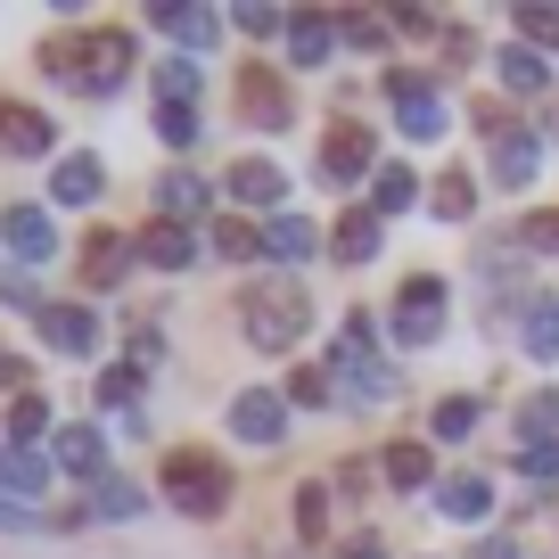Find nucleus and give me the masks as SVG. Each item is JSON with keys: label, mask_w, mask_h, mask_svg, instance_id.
Returning a JSON list of instances; mask_svg holds the SVG:
<instances>
[{"label": "nucleus", "mask_w": 559, "mask_h": 559, "mask_svg": "<svg viewBox=\"0 0 559 559\" xmlns=\"http://www.w3.org/2000/svg\"><path fill=\"white\" fill-rule=\"evenodd\" d=\"M140 50L132 34H50L41 41V74H58L67 91H83V99H116L123 83H132Z\"/></svg>", "instance_id": "1"}, {"label": "nucleus", "mask_w": 559, "mask_h": 559, "mask_svg": "<svg viewBox=\"0 0 559 559\" xmlns=\"http://www.w3.org/2000/svg\"><path fill=\"white\" fill-rule=\"evenodd\" d=\"M247 337H255V346L263 354H280V346H297V337L305 330H313V297H305V288H297V280H288V272H272V280H255V288H247Z\"/></svg>", "instance_id": "2"}, {"label": "nucleus", "mask_w": 559, "mask_h": 559, "mask_svg": "<svg viewBox=\"0 0 559 559\" xmlns=\"http://www.w3.org/2000/svg\"><path fill=\"white\" fill-rule=\"evenodd\" d=\"M157 477H165V493H174L181 519H223L230 510V469L214 453H198V444H174Z\"/></svg>", "instance_id": "3"}, {"label": "nucleus", "mask_w": 559, "mask_h": 559, "mask_svg": "<svg viewBox=\"0 0 559 559\" xmlns=\"http://www.w3.org/2000/svg\"><path fill=\"white\" fill-rule=\"evenodd\" d=\"M330 379H337V395H354V403H386V395H395V370L370 354V313H354V321H346Z\"/></svg>", "instance_id": "4"}, {"label": "nucleus", "mask_w": 559, "mask_h": 559, "mask_svg": "<svg viewBox=\"0 0 559 559\" xmlns=\"http://www.w3.org/2000/svg\"><path fill=\"white\" fill-rule=\"evenodd\" d=\"M395 337H403V346H437V337H444V280L437 272H412V280H403Z\"/></svg>", "instance_id": "5"}, {"label": "nucleus", "mask_w": 559, "mask_h": 559, "mask_svg": "<svg viewBox=\"0 0 559 559\" xmlns=\"http://www.w3.org/2000/svg\"><path fill=\"white\" fill-rule=\"evenodd\" d=\"M362 174H370V132L362 123H330V132H321V181L346 190V181H362Z\"/></svg>", "instance_id": "6"}, {"label": "nucleus", "mask_w": 559, "mask_h": 559, "mask_svg": "<svg viewBox=\"0 0 559 559\" xmlns=\"http://www.w3.org/2000/svg\"><path fill=\"white\" fill-rule=\"evenodd\" d=\"M239 116L263 123V132H280V123L297 116V107H288V83H280L272 67H239Z\"/></svg>", "instance_id": "7"}, {"label": "nucleus", "mask_w": 559, "mask_h": 559, "mask_svg": "<svg viewBox=\"0 0 559 559\" xmlns=\"http://www.w3.org/2000/svg\"><path fill=\"white\" fill-rule=\"evenodd\" d=\"M230 437L280 444V437H288V395H263V386H247V395L230 403Z\"/></svg>", "instance_id": "8"}, {"label": "nucleus", "mask_w": 559, "mask_h": 559, "mask_svg": "<svg viewBox=\"0 0 559 559\" xmlns=\"http://www.w3.org/2000/svg\"><path fill=\"white\" fill-rule=\"evenodd\" d=\"M132 247H140V263H157V272H190L198 263V230L190 223H148Z\"/></svg>", "instance_id": "9"}, {"label": "nucleus", "mask_w": 559, "mask_h": 559, "mask_svg": "<svg viewBox=\"0 0 559 559\" xmlns=\"http://www.w3.org/2000/svg\"><path fill=\"white\" fill-rule=\"evenodd\" d=\"M132 255H140V247L123 239V230H91V239H83V288H116V280L132 272Z\"/></svg>", "instance_id": "10"}, {"label": "nucleus", "mask_w": 559, "mask_h": 559, "mask_svg": "<svg viewBox=\"0 0 559 559\" xmlns=\"http://www.w3.org/2000/svg\"><path fill=\"white\" fill-rule=\"evenodd\" d=\"M543 174V140L535 132H502L493 140V190H526Z\"/></svg>", "instance_id": "11"}, {"label": "nucleus", "mask_w": 559, "mask_h": 559, "mask_svg": "<svg viewBox=\"0 0 559 559\" xmlns=\"http://www.w3.org/2000/svg\"><path fill=\"white\" fill-rule=\"evenodd\" d=\"M0 239H9V255H17V263H41L58 247V230H50V214H41V206H9V214H0Z\"/></svg>", "instance_id": "12"}, {"label": "nucleus", "mask_w": 559, "mask_h": 559, "mask_svg": "<svg viewBox=\"0 0 559 559\" xmlns=\"http://www.w3.org/2000/svg\"><path fill=\"white\" fill-rule=\"evenodd\" d=\"M0 148H9V157H41V148H50V116L25 107V99H0Z\"/></svg>", "instance_id": "13"}, {"label": "nucleus", "mask_w": 559, "mask_h": 559, "mask_svg": "<svg viewBox=\"0 0 559 559\" xmlns=\"http://www.w3.org/2000/svg\"><path fill=\"white\" fill-rule=\"evenodd\" d=\"M50 190H58V206H91V198L107 190V165L91 157V148H74V157H58V174H50Z\"/></svg>", "instance_id": "14"}, {"label": "nucleus", "mask_w": 559, "mask_h": 559, "mask_svg": "<svg viewBox=\"0 0 559 559\" xmlns=\"http://www.w3.org/2000/svg\"><path fill=\"white\" fill-rule=\"evenodd\" d=\"M41 337H50L58 354H91L99 346V321H91L83 305H41Z\"/></svg>", "instance_id": "15"}, {"label": "nucleus", "mask_w": 559, "mask_h": 559, "mask_svg": "<svg viewBox=\"0 0 559 559\" xmlns=\"http://www.w3.org/2000/svg\"><path fill=\"white\" fill-rule=\"evenodd\" d=\"M58 469L67 477H99L107 486V437L99 428H58Z\"/></svg>", "instance_id": "16"}, {"label": "nucleus", "mask_w": 559, "mask_h": 559, "mask_svg": "<svg viewBox=\"0 0 559 559\" xmlns=\"http://www.w3.org/2000/svg\"><path fill=\"white\" fill-rule=\"evenodd\" d=\"M437 510H444V519H461V526H477V519L493 510V486L461 469V477H444V486H437Z\"/></svg>", "instance_id": "17"}, {"label": "nucleus", "mask_w": 559, "mask_h": 559, "mask_svg": "<svg viewBox=\"0 0 559 559\" xmlns=\"http://www.w3.org/2000/svg\"><path fill=\"white\" fill-rule=\"evenodd\" d=\"M337 34H346V17H288V58H297V67H321V58L337 50Z\"/></svg>", "instance_id": "18"}, {"label": "nucleus", "mask_w": 559, "mask_h": 559, "mask_svg": "<svg viewBox=\"0 0 559 559\" xmlns=\"http://www.w3.org/2000/svg\"><path fill=\"white\" fill-rule=\"evenodd\" d=\"M519 346L535 362H559V297H526V321H519Z\"/></svg>", "instance_id": "19"}, {"label": "nucleus", "mask_w": 559, "mask_h": 559, "mask_svg": "<svg viewBox=\"0 0 559 559\" xmlns=\"http://www.w3.org/2000/svg\"><path fill=\"white\" fill-rule=\"evenodd\" d=\"M230 198H239V206H280V165L272 157H239L230 165Z\"/></svg>", "instance_id": "20"}, {"label": "nucleus", "mask_w": 559, "mask_h": 559, "mask_svg": "<svg viewBox=\"0 0 559 559\" xmlns=\"http://www.w3.org/2000/svg\"><path fill=\"white\" fill-rule=\"evenodd\" d=\"M313 247H321L313 223H297V214H272V230H263V255H272V263H305Z\"/></svg>", "instance_id": "21"}, {"label": "nucleus", "mask_w": 559, "mask_h": 559, "mask_svg": "<svg viewBox=\"0 0 559 559\" xmlns=\"http://www.w3.org/2000/svg\"><path fill=\"white\" fill-rule=\"evenodd\" d=\"M330 247H337V263H370V255H379V214H370V206H354L346 223L330 230Z\"/></svg>", "instance_id": "22"}, {"label": "nucleus", "mask_w": 559, "mask_h": 559, "mask_svg": "<svg viewBox=\"0 0 559 559\" xmlns=\"http://www.w3.org/2000/svg\"><path fill=\"white\" fill-rule=\"evenodd\" d=\"M148 25H165V34H190V50H206L214 41V9H174V0H157V9H148Z\"/></svg>", "instance_id": "23"}, {"label": "nucleus", "mask_w": 559, "mask_h": 559, "mask_svg": "<svg viewBox=\"0 0 559 559\" xmlns=\"http://www.w3.org/2000/svg\"><path fill=\"white\" fill-rule=\"evenodd\" d=\"M412 206H419V181H412V165H386V174H379V190H370V214L386 223V214H412Z\"/></svg>", "instance_id": "24"}, {"label": "nucleus", "mask_w": 559, "mask_h": 559, "mask_svg": "<svg viewBox=\"0 0 559 559\" xmlns=\"http://www.w3.org/2000/svg\"><path fill=\"white\" fill-rule=\"evenodd\" d=\"M157 206H165V223H181V214L198 223V214H206V181H198V174H165L157 181Z\"/></svg>", "instance_id": "25"}, {"label": "nucleus", "mask_w": 559, "mask_h": 559, "mask_svg": "<svg viewBox=\"0 0 559 559\" xmlns=\"http://www.w3.org/2000/svg\"><path fill=\"white\" fill-rule=\"evenodd\" d=\"M519 437L526 444H559V386H543V395L519 403Z\"/></svg>", "instance_id": "26"}, {"label": "nucleus", "mask_w": 559, "mask_h": 559, "mask_svg": "<svg viewBox=\"0 0 559 559\" xmlns=\"http://www.w3.org/2000/svg\"><path fill=\"white\" fill-rule=\"evenodd\" d=\"M41 477H50V461H41L34 444H0V486H17V493H41Z\"/></svg>", "instance_id": "27"}, {"label": "nucleus", "mask_w": 559, "mask_h": 559, "mask_svg": "<svg viewBox=\"0 0 559 559\" xmlns=\"http://www.w3.org/2000/svg\"><path fill=\"white\" fill-rule=\"evenodd\" d=\"M502 83H510V91H519V99H535V91H543V83H551V67H543V58H535V50H502Z\"/></svg>", "instance_id": "28"}, {"label": "nucleus", "mask_w": 559, "mask_h": 559, "mask_svg": "<svg viewBox=\"0 0 559 559\" xmlns=\"http://www.w3.org/2000/svg\"><path fill=\"white\" fill-rule=\"evenodd\" d=\"M140 510H148V502H140V486H132V477H107V486H99V502H91V519H140Z\"/></svg>", "instance_id": "29"}, {"label": "nucleus", "mask_w": 559, "mask_h": 559, "mask_svg": "<svg viewBox=\"0 0 559 559\" xmlns=\"http://www.w3.org/2000/svg\"><path fill=\"white\" fill-rule=\"evenodd\" d=\"M428 206H437V214H444V223H469V214H477V181H461V174H444V181H437V198H428Z\"/></svg>", "instance_id": "30"}, {"label": "nucleus", "mask_w": 559, "mask_h": 559, "mask_svg": "<svg viewBox=\"0 0 559 559\" xmlns=\"http://www.w3.org/2000/svg\"><path fill=\"white\" fill-rule=\"evenodd\" d=\"M157 99H165V107H198V67H190V58L157 67Z\"/></svg>", "instance_id": "31"}, {"label": "nucleus", "mask_w": 559, "mask_h": 559, "mask_svg": "<svg viewBox=\"0 0 559 559\" xmlns=\"http://www.w3.org/2000/svg\"><path fill=\"white\" fill-rule=\"evenodd\" d=\"M214 247H223V255H255V247H263V230L255 223H247V214H223V223H214Z\"/></svg>", "instance_id": "32"}, {"label": "nucleus", "mask_w": 559, "mask_h": 559, "mask_svg": "<svg viewBox=\"0 0 559 559\" xmlns=\"http://www.w3.org/2000/svg\"><path fill=\"white\" fill-rule=\"evenodd\" d=\"M386 486H428V444H395L386 453Z\"/></svg>", "instance_id": "33"}, {"label": "nucleus", "mask_w": 559, "mask_h": 559, "mask_svg": "<svg viewBox=\"0 0 559 559\" xmlns=\"http://www.w3.org/2000/svg\"><path fill=\"white\" fill-rule=\"evenodd\" d=\"M469 428H477V403H469V395H444V403H437V437H444V444H461Z\"/></svg>", "instance_id": "34"}, {"label": "nucleus", "mask_w": 559, "mask_h": 559, "mask_svg": "<svg viewBox=\"0 0 559 559\" xmlns=\"http://www.w3.org/2000/svg\"><path fill=\"white\" fill-rule=\"evenodd\" d=\"M288 403L321 412V403H337V379H330V370H297V379H288Z\"/></svg>", "instance_id": "35"}, {"label": "nucleus", "mask_w": 559, "mask_h": 559, "mask_svg": "<svg viewBox=\"0 0 559 559\" xmlns=\"http://www.w3.org/2000/svg\"><path fill=\"white\" fill-rule=\"evenodd\" d=\"M386 99H395V107H419V99H437V83H428V74H412V67H386Z\"/></svg>", "instance_id": "36"}, {"label": "nucleus", "mask_w": 559, "mask_h": 559, "mask_svg": "<svg viewBox=\"0 0 559 559\" xmlns=\"http://www.w3.org/2000/svg\"><path fill=\"white\" fill-rule=\"evenodd\" d=\"M41 428H50V403H41V395H17V412H9V437H17V444H34Z\"/></svg>", "instance_id": "37"}, {"label": "nucleus", "mask_w": 559, "mask_h": 559, "mask_svg": "<svg viewBox=\"0 0 559 559\" xmlns=\"http://www.w3.org/2000/svg\"><path fill=\"white\" fill-rule=\"evenodd\" d=\"M444 123H453V116H444V99H419V107H403V132H412V140H444Z\"/></svg>", "instance_id": "38"}, {"label": "nucleus", "mask_w": 559, "mask_h": 559, "mask_svg": "<svg viewBox=\"0 0 559 559\" xmlns=\"http://www.w3.org/2000/svg\"><path fill=\"white\" fill-rule=\"evenodd\" d=\"M519 247H526V255H559V214H526Z\"/></svg>", "instance_id": "39"}, {"label": "nucleus", "mask_w": 559, "mask_h": 559, "mask_svg": "<svg viewBox=\"0 0 559 559\" xmlns=\"http://www.w3.org/2000/svg\"><path fill=\"white\" fill-rule=\"evenodd\" d=\"M321 526H330V486L313 477V486L297 493V535H321Z\"/></svg>", "instance_id": "40"}, {"label": "nucleus", "mask_w": 559, "mask_h": 559, "mask_svg": "<svg viewBox=\"0 0 559 559\" xmlns=\"http://www.w3.org/2000/svg\"><path fill=\"white\" fill-rule=\"evenodd\" d=\"M157 140L190 148V140H198V107H157Z\"/></svg>", "instance_id": "41"}, {"label": "nucleus", "mask_w": 559, "mask_h": 559, "mask_svg": "<svg viewBox=\"0 0 559 559\" xmlns=\"http://www.w3.org/2000/svg\"><path fill=\"white\" fill-rule=\"evenodd\" d=\"M519 469L535 477V486H559V444H526V453H519Z\"/></svg>", "instance_id": "42"}, {"label": "nucleus", "mask_w": 559, "mask_h": 559, "mask_svg": "<svg viewBox=\"0 0 559 559\" xmlns=\"http://www.w3.org/2000/svg\"><path fill=\"white\" fill-rule=\"evenodd\" d=\"M140 395V370L132 362H123V370H107V379H99V403H132Z\"/></svg>", "instance_id": "43"}, {"label": "nucleus", "mask_w": 559, "mask_h": 559, "mask_svg": "<svg viewBox=\"0 0 559 559\" xmlns=\"http://www.w3.org/2000/svg\"><path fill=\"white\" fill-rule=\"evenodd\" d=\"M519 34L526 41H559V9H519Z\"/></svg>", "instance_id": "44"}, {"label": "nucleus", "mask_w": 559, "mask_h": 559, "mask_svg": "<svg viewBox=\"0 0 559 559\" xmlns=\"http://www.w3.org/2000/svg\"><path fill=\"white\" fill-rule=\"evenodd\" d=\"M346 34H354V50H386V17H346Z\"/></svg>", "instance_id": "45"}, {"label": "nucleus", "mask_w": 559, "mask_h": 559, "mask_svg": "<svg viewBox=\"0 0 559 559\" xmlns=\"http://www.w3.org/2000/svg\"><path fill=\"white\" fill-rule=\"evenodd\" d=\"M444 58H453V67H469V58H477V41H469V25H444Z\"/></svg>", "instance_id": "46"}, {"label": "nucleus", "mask_w": 559, "mask_h": 559, "mask_svg": "<svg viewBox=\"0 0 559 559\" xmlns=\"http://www.w3.org/2000/svg\"><path fill=\"white\" fill-rule=\"evenodd\" d=\"M280 25H288L280 9H239V34H280Z\"/></svg>", "instance_id": "47"}, {"label": "nucleus", "mask_w": 559, "mask_h": 559, "mask_svg": "<svg viewBox=\"0 0 559 559\" xmlns=\"http://www.w3.org/2000/svg\"><path fill=\"white\" fill-rule=\"evenodd\" d=\"M0 526H17V535H34L41 519H34V510H25V502H9V493H0Z\"/></svg>", "instance_id": "48"}, {"label": "nucleus", "mask_w": 559, "mask_h": 559, "mask_svg": "<svg viewBox=\"0 0 559 559\" xmlns=\"http://www.w3.org/2000/svg\"><path fill=\"white\" fill-rule=\"evenodd\" d=\"M0 305H34V288H25L17 272H0Z\"/></svg>", "instance_id": "49"}, {"label": "nucleus", "mask_w": 559, "mask_h": 559, "mask_svg": "<svg viewBox=\"0 0 559 559\" xmlns=\"http://www.w3.org/2000/svg\"><path fill=\"white\" fill-rule=\"evenodd\" d=\"M346 559H386V551H379V543H354V551H346Z\"/></svg>", "instance_id": "50"}]
</instances>
